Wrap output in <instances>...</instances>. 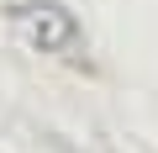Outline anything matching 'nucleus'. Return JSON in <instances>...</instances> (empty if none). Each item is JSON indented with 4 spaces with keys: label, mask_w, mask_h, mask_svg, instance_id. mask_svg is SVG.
<instances>
[{
    "label": "nucleus",
    "mask_w": 158,
    "mask_h": 153,
    "mask_svg": "<svg viewBox=\"0 0 158 153\" xmlns=\"http://www.w3.org/2000/svg\"><path fill=\"white\" fill-rule=\"evenodd\" d=\"M16 32L37 53H74L85 42V27H79V16L63 0H27V6H16Z\"/></svg>",
    "instance_id": "f257e3e1"
}]
</instances>
